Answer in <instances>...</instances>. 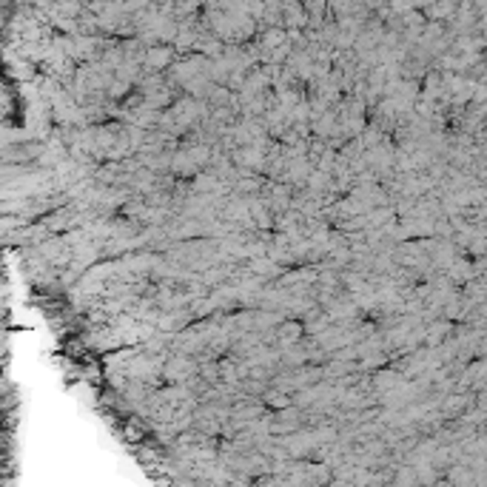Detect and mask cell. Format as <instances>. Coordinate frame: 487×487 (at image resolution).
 Returning <instances> with one entry per match:
<instances>
[{"label": "cell", "mask_w": 487, "mask_h": 487, "mask_svg": "<svg viewBox=\"0 0 487 487\" xmlns=\"http://www.w3.org/2000/svg\"><path fill=\"white\" fill-rule=\"evenodd\" d=\"M143 63H146L149 72H163V68H168V66L174 63V49H171V46H157V49H149Z\"/></svg>", "instance_id": "cell-1"}]
</instances>
